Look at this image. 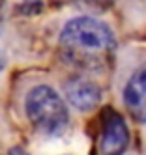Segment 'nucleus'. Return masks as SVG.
Masks as SVG:
<instances>
[{
	"instance_id": "f257e3e1",
	"label": "nucleus",
	"mask_w": 146,
	"mask_h": 155,
	"mask_svg": "<svg viewBox=\"0 0 146 155\" xmlns=\"http://www.w3.org/2000/svg\"><path fill=\"white\" fill-rule=\"evenodd\" d=\"M62 58L84 71H103L114 60L116 39L112 30L94 17H77L67 23L58 39Z\"/></svg>"
},
{
	"instance_id": "f03ea898",
	"label": "nucleus",
	"mask_w": 146,
	"mask_h": 155,
	"mask_svg": "<svg viewBox=\"0 0 146 155\" xmlns=\"http://www.w3.org/2000/svg\"><path fill=\"white\" fill-rule=\"evenodd\" d=\"M25 110L32 127L45 137H60L70 125V112L64 99L47 84L34 86L26 94Z\"/></svg>"
},
{
	"instance_id": "7ed1b4c3",
	"label": "nucleus",
	"mask_w": 146,
	"mask_h": 155,
	"mask_svg": "<svg viewBox=\"0 0 146 155\" xmlns=\"http://www.w3.org/2000/svg\"><path fill=\"white\" fill-rule=\"evenodd\" d=\"M129 144V129L124 118L107 110L103 116V131H101V153L103 155H124Z\"/></svg>"
},
{
	"instance_id": "20e7f679",
	"label": "nucleus",
	"mask_w": 146,
	"mask_h": 155,
	"mask_svg": "<svg viewBox=\"0 0 146 155\" xmlns=\"http://www.w3.org/2000/svg\"><path fill=\"white\" fill-rule=\"evenodd\" d=\"M66 95L77 110L88 112L101 103V88L90 79L75 77L66 82Z\"/></svg>"
},
{
	"instance_id": "39448f33",
	"label": "nucleus",
	"mask_w": 146,
	"mask_h": 155,
	"mask_svg": "<svg viewBox=\"0 0 146 155\" xmlns=\"http://www.w3.org/2000/svg\"><path fill=\"white\" fill-rule=\"evenodd\" d=\"M122 99L131 118L144 124L146 121V68L131 75V79L124 88Z\"/></svg>"
},
{
	"instance_id": "423d86ee",
	"label": "nucleus",
	"mask_w": 146,
	"mask_h": 155,
	"mask_svg": "<svg viewBox=\"0 0 146 155\" xmlns=\"http://www.w3.org/2000/svg\"><path fill=\"white\" fill-rule=\"evenodd\" d=\"M75 2L84 4V6H94V8H107L114 2V0H75Z\"/></svg>"
},
{
	"instance_id": "0eeeda50",
	"label": "nucleus",
	"mask_w": 146,
	"mask_h": 155,
	"mask_svg": "<svg viewBox=\"0 0 146 155\" xmlns=\"http://www.w3.org/2000/svg\"><path fill=\"white\" fill-rule=\"evenodd\" d=\"M8 155H30L26 150H22V148H19V146H15V148H11L9 151H8Z\"/></svg>"
},
{
	"instance_id": "6e6552de",
	"label": "nucleus",
	"mask_w": 146,
	"mask_h": 155,
	"mask_svg": "<svg viewBox=\"0 0 146 155\" xmlns=\"http://www.w3.org/2000/svg\"><path fill=\"white\" fill-rule=\"evenodd\" d=\"M4 2H6V0H0V25H2V9H4Z\"/></svg>"
},
{
	"instance_id": "1a4fd4ad",
	"label": "nucleus",
	"mask_w": 146,
	"mask_h": 155,
	"mask_svg": "<svg viewBox=\"0 0 146 155\" xmlns=\"http://www.w3.org/2000/svg\"><path fill=\"white\" fill-rule=\"evenodd\" d=\"M4 65H6V60H4V56H2V54H0V71L4 69Z\"/></svg>"
}]
</instances>
